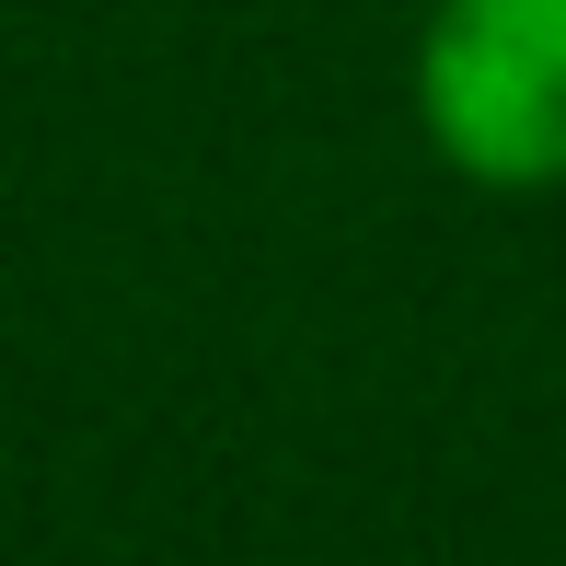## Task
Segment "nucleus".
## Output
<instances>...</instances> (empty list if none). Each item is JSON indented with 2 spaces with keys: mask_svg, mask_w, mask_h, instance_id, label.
Segmentation results:
<instances>
[{
  "mask_svg": "<svg viewBox=\"0 0 566 566\" xmlns=\"http://www.w3.org/2000/svg\"><path fill=\"white\" fill-rule=\"evenodd\" d=\"M417 116L485 197L566 186V0H440L417 35Z\"/></svg>",
  "mask_w": 566,
  "mask_h": 566,
  "instance_id": "1",
  "label": "nucleus"
}]
</instances>
